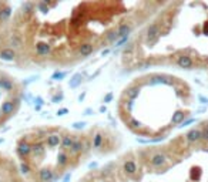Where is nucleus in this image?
<instances>
[{
	"label": "nucleus",
	"mask_w": 208,
	"mask_h": 182,
	"mask_svg": "<svg viewBox=\"0 0 208 182\" xmlns=\"http://www.w3.org/2000/svg\"><path fill=\"white\" fill-rule=\"evenodd\" d=\"M128 125L131 128H137V127H140V122L137 121V119H134V118H131L130 121H128Z\"/></svg>",
	"instance_id": "22"
},
{
	"label": "nucleus",
	"mask_w": 208,
	"mask_h": 182,
	"mask_svg": "<svg viewBox=\"0 0 208 182\" xmlns=\"http://www.w3.org/2000/svg\"><path fill=\"white\" fill-rule=\"evenodd\" d=\"M0 57L4 58V60H13V58L16 57V51L12 50V48H3V50L0 51Z\"/></svg>",
	"instance_id": "8"
},
{
	"label": "nucleus",
	"mask_w": 208,
	"mask_h": 182,
	"mask_svg": "<svg viewBox=\"0 0 208 182\" xmlns=\"http://www.w3.org/2000/svg\"><path fill=\"white\" fill-rule=\"evenodd\" d=\"M17 151H19L20 157H27V155L32 152V147L26 142V141H22V142L19 144V148H17Z\"/></svg>",
	"instance_id": "6"
},
{
	"label": "nucleus",
	"mask_w": 208,
	"mask_h": 182,
	"mask_svg": "<svg viewBox=\"0 0 208 182\" xmlns=\"http://www.w3.org/2000/svg\"><path fill=\"white\" fill-rule=\"evenodd\" d=\"M67 161H69L67 154H66V152H61V154L58 155V164H60V165H66V164H67Z\"/></svg>",
	"instance_id": "20"
},
{
	"label": "nucleus",
	"mask_w": 208,
	"mask_h": 182,
	"mask_svg": "<svg viewBox=\"0 0 208 182\" xmlns=\"http://www.w3.org/2000/svg\"><path fill=\"white\" fill-rule=\"evenodd\" d=\"M126 95H127L130 100H134L136 97H138V87H130V88H127Z\"/></svg>",
	"instance_id": "15"
},
{
	"label": "nucleus",
	"mask_w": 208,
	"mask_h": 182,
	"mask_svg": "<svg viewBox=\"0 0 208 182\" xmlns=\"http://www.w3.org/2000/svg\"><path fill=\"white\" fill-rule=\"evenodd\" d=\"M93 44H90V43H84V44H81L80 47H79V53H80V55H83V57H86V55H88L91 51H93Z\"/></svg>",
	"instance_id": "9"
},
{
	"label": "nucleus",
	"mask_w": 208,
	"mask_h": 182,
	"mask_svg": "<svg viewBox=\"0 0 208 182\" xmlns=\"http://www.w3.org/2000/svg\"><path fill=\"white\" fill-rule=\"evenodd\" d=\"M9 14H10V10H9V9H6V10L0 12V19H1V20H6V19L9 17Z\"/></svg>",
	"instance_id": "23"
},
{
	"label": "nucleus",
	"mask_w": 208,
	"mask_h": 182,
	"mask_svg": "<svg viewBox=\"0 0 208 182\" xmlns=\"http://www.w3.org/2000/svg\"><path fill=\"white\" fill-rule=\"evenodd\" d=\"M10 44H12L13 47H20V46H22V39H20V36L13 34V36L10 37Z\"/></svg>",
	"instance_id": "16"
},
{
	"label": "nucleus",
	"mask_w": 208,
	"mask_h": 182,
	"mask_svg": "<svg viewBox=\"0 0 208 182\" xmlns=\"http://www.w3.org/2000/svg\"><path fill=\"white\" fill-rule=\"evenodd\" d=\"M134 50V44H127V47L124 48V54H130Z\"/></svg>",
	"instance_id": "24"
},
{
	"label": "nucleus",
	"mask_w": 208,
	"mask_h": 182,
	"mask_svg": "<svg viewBox=\"0 0 208 182\" xmlns=\"http://www.w3.org/2000/svg\"><path fill=\"white\" fill-rule=\"evenodd\" d=\"M150 164L155 168H160V166L165 165V157L164 154H154L151 158H150Z\"/></svg>",
	"instance_id": "1"
},
{
	"label": "nucleus",
	"mask_w": 208,
	"mask_h": 182,
	"mask_svg": "<svg viewBox=\"0 0 208 182\" xmlns=\"http://www.w3.org/2000/svg\"><path fill=\"white\" fill-rule=\"evenodd\" d=\"M130 30H131V26H130V24H127V23H124V24H121V26L117 29V30H116V32H117V36H118V39H120V37H124L126 34H128V33H130Z\"/></svg>",
	"instance_id": "11"
},
{
	"label": "nucleus",
	"mask_w": 208,
	"mask_h": 182,
	"mask_svg": "<svg viewBox=\"0 0 208 182\" xmlns=\"http://www.w3.org/2000/svg\"><path fill=\"white\" fill-rule=\"evenodd\" d=\"M22 171H23V172H29V171H30L29 164H22Z\"/></svg>",
	"instance_id": "25"
},
{
	"label": "nucleus",
	"mask_w": 208,
	"mask_h": 182,
	"mask_svg": "<svg viewBox=\"0 0 208 182\" xmlns=\"http://www.w3.org/2000/svg\"><path fill=\"white\" fill-rule=\"evenodd\" d=\"M184 118H185V114H183V112H177L176 115L173 117L171 122H173V124H178V122H181Z\"/></svg>",
	"instance_id": "19"
},
{
	"label": "nucleus",
	"mask_w": 208,
	"mask_h": 182,
	"mask_svg": "<svg viewBox=\"0 0 208 182\" xmlns=\"http://www.w3.org/2000/svg\"><path fill=\"white\" fill-rule=\"evenodd\" d=\"M36 51L39 55H47L51 51V47L47 43H39V44H36Z\"/></svg>",
	"instance_id": "7"
},
{
	"label": "nucleus",
	"mask_w": 208,
	"mask_h": 182,
	"mask_svg": "<svg viewBox=\"0 0 208 182\" xmlns=\"http://www.w3.org/2000/svg\"><path fill=\"white\" fill-rule=\"evenodd\" d=\"M47 144L50 147H57L58 144H61V138L58 134H51L47 137Z\"/></svg>",
	"instance_id": "10"
},
{
	"label": "nucleus",
	"mask_w": 208,
	"mask_h": 182,
	"mask_svg": "<svg viewBox=\"0 0 208 182\" xmlns=\"http://www.w3.org/2000/svg\"><path fill=\"white\" fill-rule=\"evenodd\" d=\"M177 63H178V65H180L181 68H190V67H192V60H191V57H188V55H181V57H178Z\"/></svg>",
	"instance_id": "5"
},
{
	"label": "nucleus",
	"mask_w": 208,
	"mask_h": 182,
	"mask_svg": "<svg viewBox=\"0 0 208 182\" xmlns=\"http://www.w3.org/2000/svg\"><path fill=\"white\" fill-rule=\"evenodd\" d=\"M73 144H74V140H73L72 135H64L63 140H61V147L64 150H70L73 147Z\"/></svg>",
	"instance_id": "12"
},
{
	"label": "nucleus",
	"mask_w": 208,
	"mask_h": 182,
	"mask_svg": "<svg viewBox=\"0 0 208 182\" xmlns=\"http://www.w3.org/2000/svg\"><path fill=\"white\" fill-rule=\"evenodd\" d=\"M83 142L81 141H74V144H73V147L70 148V152H72L73 155H77V154H80L81 151H83Z\"/></svg>",
	"instance_id": "14"
},
{
	"label": "nucleus",
	"mask_w": 208,
	"mask_h": 182,
	"mask_svg": "<svg viewBox=\"0 0 208 182\" xmlns=\"http://www.w3.org/2000/svg\"><path fill=\"white\" fill-rule=\"evenodd\" d=\"M0 87H3V81L1 80H0Z\"/></svg>",
	"instance_id": "26"
},
{
	"label": "nucleus",
	"mask_w": 208,
	"mask_h": 182,
	"mask_svg": "<svg viewBox=\"0 0 208 182\" xmlns=\"http://www.w3.org/2000/svg\"><path fill=\"white\" fill-rule=\"evenodd\" d=\"M201 138H202V132L200 129H191L188 134H187V140L190 142H198Z\"/></svg>",
	"instance_id": "4"
},
{
	"label": "nucleus",
	"mask_w": 208,
	"mask_h": 182,
	"mask_svg": "<svg viewBox=\"0 0 208 182\" xmlns=\"http://www.w3.org/2000/svg\"><path fill=\"white\" fill-rule=\"evenodd\" d=\"M158 36H160V27H158V24H151L148 27V30H147V39H148V41H154Z\"/></svg>",
	"instance_id": "2"
},
{
	"label": "nucleus",
	"mask_w": 208,
	"mask_h": 182,
	"mask_svg": "<svg viewBox=\"0 0 208 182\" xmlns=\"http://www.w3.org/2000/svg\"><path fill=\"white\" fill-rule=\"evenodd\" d=\"M103 142V135L101 134H96L93 137V145H94V148H98L100 145Z\"/></svg>",
	"instance_id": "18"
},
{
	"label": "nucleus",
	"mask_w": 208,
	"mask_h": 182,
	"mask_svg": "<svg viewBox=\"0 0 208 182\" xmlns=\"http://www.w3.org/2000/svg\"><path fill=\"white\" fill-rule=\"evenodd\" d=\"M32 152L36 155V157H39V155H41V154L44 152V150H43L41 147H39V145H37V147L34 145V147H32Z\"/></svg>",
	"instance_id": "21"
},
{
	"label": "nucleus",
	"mask_w": 208,
	"mask_h": 182,
	"mask_svg": "<svg viewBox=\"0 0 208 182\" xmlns=\"http://www.w3.org/2000/svg\"><path fill=\"white\" fill-rule=\"evenodd\" d=\"M13 111V101H7L1 105V112L3 114H10Z\"/></svg>",
	"instance_id": "17"
},
{
	"label": "nucleus",
	"mask_w": 208,
	"mask_h": 182,
	"mask_svg": "<svg viewBox=\"0 0 208 182\" xmlns=\"http://www.w3.org/2000/svg\"><path fill=\"white\" fill-rule=\"evenodd\" d=\"M39 178L41 182H51L54 179V174L50 169H41V171H39Z\"/></svg>",
	"instance_id": "3"
},
{
	"label": "nucleus",
	"mask_w": 208,
	"mask_h": 182,
	"mask_svg": "<svg viewBox=\"0 0 208 182\" xmlns=\"http://www.w3.org/2000/svg\"><path fill=\"white\" fill-rule=\"evenodd\" d=\"M124 171H126V174H128V175L136 174L137 165L134 164V162H133V161H127V162L124 164Z\"/></svg>",
	"instance_id": "13"
}]
</instances>
